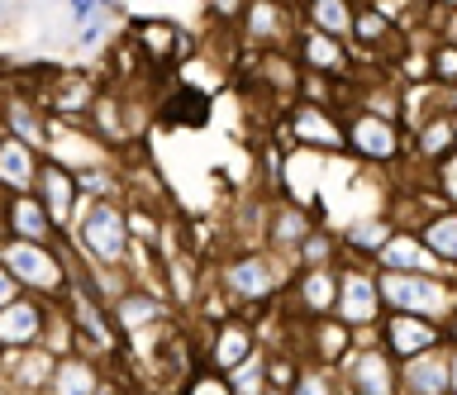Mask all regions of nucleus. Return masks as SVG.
Returning a JSON list of instances; mask_svg holds the SVG:
<instances>
[{
    "mask_svg": "<svg viewBox=\"0 0 457 395\" xmlns=\"http://www.w3.org/2000/svg\"><path fill=\"white\" fill-rule=\"evenodd\" d=\"M295 262L271 248H228L214 262V286L234 300L238 315H253L257 305H277L291 291Z\"/></svg>",
    "mask_w": 457,
    "mask_h": 395,
    "instance_id": "obj_1",
    "label": "nucleus"
},
{
    "mask_svg": "<svg viewBox=\"0 0 457 395\" xmlns=\"http://www.w3.org/2000/svg\"><path fill=\"white\" fill-rule=\"evenodd\" d=\"M67 238L81 248V258L91 267L129 272V258H134V229H129V205L124 201H86Z\"/></svg>",
    "mask_w": 457,
    "mask_h": 395,
    "instance_id": "obj_2",
    "label": "nucleus"
},
{
    "mask_svg": "<svg viewBox=\"0 0 457 395\" xmlns=\"http://www.w3.org/2000/svg\"><path fill=\"white\" fill-rule=\"evenodd\" d=\"M0 262L14 272V281L29 295H43V300H62L71 286V262L57 243H29V238H5L0 243Z\"/></svg>",
    "mask_w": 457,
    "mask_h": 395,
    "instance_id": "obj_3",
    "label": "nucleus"
},
{
    "mask_svg": "<svg viewBox=\"0 0 457 395\" xmlns=\"http://www.w3.org/2000/svg\"><path fill=\"white\" fill-rule=\"evenodd\" d=\"M343 124H348V158L353 162L391 172V167H400L410 158V134L400 119L357 105V110H343Z\"/></svg>",
    "mask_w": 457,
    "mask_h": 395,
    "instance_id": "obj_4",
    "label": "nucleus"
},
{
    "mask_svg": "<svg viewBox=\"0 0 457 395\" xmlns=\"http://www.w3.org/2000/svg\"><path fill=\"white\" fill-rule=\"evenodd\" d=\"M281 138L300 152H324V158H338L348 152V124H343V110L334 105H314V101H295L281 119Z\"/></svg>",
    "mask_w": 457,
    "mask_h": 395,
    "instance_id": "obj_5",
    "label": "nucleus"
},
{
    "mask_svg": "<svg viewBox=\"0 0 457 395\" xmlns=\"http://www.w3.org/2000/svg\"><path fill=\"white\" fill-rule=\"evenodd\" d=\"M334 315L348 324V329H377L381 324L386 300H381L377 262H362V258H343L338 262V309Z\"/></svg>",
    "mask_w": 457,
    "mask_h": 395,
    "instance_id": "obj_6",
    "label": "nucleus"
},
{
    "mask_svg": "<svg viewBox=\"0 0 457 395\" xmlns=\"http://www.w3.org/2000/svg\"><path fill=\"white\" fill-rule=\"evenodd\" d=\"M205 343H200V352H205V366H214V372H234V366H243L248 358H257L262 352V333H257V324L253 315H224V319H214L205 324Z\"/></svg>",
    "mask_w": 457,
    "mask_h": 395,
    "instance_id": "obj_7",
    "label": "nucleus"
},
{
    "mask_svg": "<svg viewBox=\"0 0 457 395\" xmlns=\"http://www.w3.org/2000/svg\"><path fill=\"white\" fill-rule=\"evenodd\" d=\"M300 5L291 0H253L248 15L238 24V44L253 48V53H267V48H291L295 34H300Z\"/></svg>",
    "mask_w": 457,
    "mask_h": 395,
    "instance_id": "obj_8",
    "label": "nucleus"
},
{
    "mask_svg": "<svg viewBox=\"0 0 457 395\" xmlns=\"http://www.w3.org/2000/svg\"><path fill=\"white\" fill-rule=\"evenodd\" d=\"M338 381L348 395H400V362L381 343H353L338 362Z\"/></svg>",
    "mask_w": 457,
    "mask_h": 395,
    "instance_id": "obj_9",
    "label": "nucleus"
},
{
    "mask_svg": "<svg viewBox=\"0 0 457 395\" xmlns=\"http://www.w3.org/2000/svg\"><path fill=\"white\" fill-rule=\"evenodd\" d=\"M381 348L391 352L395 362H410V358H424L434 348H448V329L438 319H424V315H405V309H386L381 324Z\"/></svg>",
    "mask_w": 457,
    "mask_h": 395,
    "instance_id": "obj_10",
    "label": "nucleus"
},
{
    "mask_svg": "<svg viewBox=\"0 0 457 395\" xmlns=\"http://www.w3.org/2000/svg\"><path fill=\"white\" fill-rule=\"evenodd\" d=\"M110 315H114V329L124 333V343L134 333H148L157 329V324H167L171 315H177V305L167 300V291L162 286H143V281H134V286H124L120 295L110 300Z\"/></svg>",
    "mask_w": 457,
    "mask_h": 395,
    "instance_id": "obj_11",
    "label": "nucleus"
},
{
    "mask_svg": "<svg viewBox=\"0 0 457 395\" xmlns=\"http://www.w3.org/2000/svg\"><path fill=\"white\" fill-rule=\"evenodd\" d=\"M0 129L34 144L38 152H48V138H53V115L43 105V95L24 91V86H0Z\"/></svg>",
    "mask_w": 457,
    "mask_h": 395,
    "instance_id": "obj_12",
    "label": "nucleus"
},
{
    "mask_svg": "<svg viewBox=\"0 0 457 395\" xmlns=\"http://www.w3.org/2000/svg\"><path fill=\"white\" fill-rule=\"evenodd\" d=\"M286 309L295 319H324L338 309V262L334 267H295L291 291H286Z\"/></svg>",
    "mask_w": 457,
    "mask_h": 395,
    "instance_id": "obj_13",
    "label": "nucleus"
},
{
    "mask_svg": "<svg viewBox=\"0 0 457 395\" xmlns=\"http://www.w3.org/2000/svg\"><path fill=\"white\" fill-rule=\"evenodd\" d=\"M124 34L138 44L143 62H148L153 72H167V67L186 62V53H195V44L186 38V29H181V24H171V20H157V15H153V20H134Z\"/></svg>",
    "mask_w": 457,
    "mask_h": 395,
    "instance_id": "obj_14",
    "label": "nucleus"
},
{
    "mask_svg": "<svg viewBox=\"0 0 457 395\" xmlns=\"http://www.w3.org/2000/svg\"><path fill=\"white\" fill-rule=\"evenodd\" d=\"M0 234L5 238H29V243H57L62 229L53 224L48 205L38 201V191H20V195H0Z\"/></svg>",
    "mask_w": 457,
    "mask_h": 395,
    "instance_id": "obj_15",
    "label": "nucleus"
},
{
    "mask_svg": "<svg viewBox=\"0 0 457 395\" xmlns=\"http://www.w3.org/2000/svg\"><path fill=\"white\" fill-rule=\"evenodd\" d=\"M291 53L300 58V67H305V72H324V77H338V81L357 72V53H353L348 38H334V34H324V29H310V24H300Z\"/></svg>",
    "mask_w": 457,
    "mask_h": 395,
    "instance_id": "obj_16",
    "label": "nucleus"
},
{
    "mask_svg": "<svg viewBox=\"0 0 457 395\" xmlns=\"http://www.w3.org/2000/svg\"><path fill=\"white\" fill-rule=\"evenodd\" d=\"M314 224H320V215H314L310 205L291 201V195H271L262 248H271V252H281V258H291V262H295V252H300V243L310 238Z\"/></svg>",
    "mask_w": 457,
    "mask_h": 395,
    "instance_id": "obj_17",
    "label": "nucleus"
},
{
    "mask_svg": "<svg viewBox=\"0 0 457 395\" xmlns=\"http://www.w3.org/2000/svg\"><path fill=\"white\" fill-rule=\"evenodd\" d=\"M34 191H38V201L48 205V215H53L57 229L71 234V224H77L81 205H86L77 172H71L67 162H57V158H43V167H38V186H34Z\"/></svg>",
    "mask_w": 457,
    "mask_h": 395,
    "instance_id": "obj_18",
    "label": "nucleus"
},
{
    "mask_svg": "<svg viewBox=\"0 0 457 395\" xmlns=\"http://www.w3.org/2000/svg\"><path fill=\"white\" fill-rule=\"evenodd\" d=\"M100 91H105V86H100L91 72H81V67H62V77L43 91V105H48L53 119L86 124V119H91V110H96V101H100Z\"/></svg>",
    "mask_w": 457,
    "mask_h": 395,
    "instance_id": "obj_19",
    "label": "nucleus"
},
{
    "mask_svg": "<svg viewBox=\"0 0 457 395\" xmlns=\"http://www.w3.org/2000/svg\"><path fill=\"white\" fill-rule=\"evenodd\" d=\"M295 343H300V352H305V362L338 366V362L353 352V343H357V329H348V324H343L338 315H324V319H300Z\"/></svg>",
    "mask_w": 457,
    "mask_h": 395,
    "instance_id": "obj_20",
    "label": "nucleus"
},
{
    "mask_svg": "<svg viewBox=\"0 0 457 395\" xmlns=\"http://www.w3.org/2000/svg\"><path fill=\"white\" fill-rule=\"evenodd\" d=\"M48 309L53 300H43V295H20V300H10L0 309V352H14V348H34L43 343V329H48Z\"/></svg>",
    "mask_w": 457,
    "mask_h": 395,
    "instance_id": "obj_21",
    "label": "nucleus"
},
{
    "mask_svg": "<svg viewBox=\"0 0 457 395\" xmlns=\"http://www.w3.org/2000/svg\"><path fill=\"white\" fill-rule=\"evenodd\" d=\"M381 272H434V276H457V267H448L434 248L420 238V229H395L391 243L377 252Z\"/></svg>",
    "mask_w": 457,
    "mask_h": 395,
    "instance_id": "obj_22",
    "label": "nucleus"
},
{
    "mask_svg": "<svg viewBox=\"0 0 457 395\" xmlns=\"http://www.w3.org/2000/svg\"><path fill=\"white\" fill-rule=\"evenodd\" d=\"M43 158H48V152H38L34 144H24V138H14V134H0V191H10V195L34 191Z\"/></svg>",
    "mask_w": 457,
    "mask_h": 395,
    "instance_id": "obj_23",
    "label": "nucleus"
},
{
    "mask_svg": "<svg viewBox=\"0 0 457 395\" xmlns=\"http://www.w3.org/2000/svg\"><path fill=\"white\" fill-rule=\"evenodd\" d=\"M457 148V119L448 115V110H438L434 119H424L420 129L410 134V167H424V172H434V167L448 158V152Z\"/></svg>",
    "mask_w": 457,
    "mask_h": 395,
    "instance_id": "obj_24",
    "label": "nucleus"
},
{
    "mask_svg": "<svg viewBox=\"0 0 457 395\" xmlns=\"http://www.w3.org/2000/svg\"><path fill=\"white\" fill-rule=\"evenodd\" d=\"M110 381V366L91 358V352H67L62 362H57V372H53V386L48 395H100V386Z\"/></svg>",
    "mask_w": 457,
    "mask_h": 395,
    "instance_id": "obj_25",
    "label": "nucleus"
},
{
    "mask_svg": "<svg viewBox=\"0 0 457 395\" xmlns=\"http://www.w3.org/2000/svg\"><path fill=\"white\" fill-rule=\"evenodd\" d=\"M157 124L167 129H205L210 124V91H195L177 81L167 95H157Z\"/></svg>",
    "mask_w": 457,
    "mask_h": 395,
    "instance_id": "obj_26",
    "label": "nucleus"
},
{
    "mask_svg": "<svg viewBox=\"0 0 457 395\" xmlns=\"http://www.w3.org/2000/svg\"><path fill=\"white\" fill-rule=\"evenodd\" d=\"M400 229V224L391 215H367V219H353L343 224V258H362V262H377V252L391 243V234Z\"/></svg>",
    "mask_w": 457,
    "mask_h": 395,
    "instance_id": "obj_27",
    "label": "nucleus"
},
{
    "mask_svg": "<svg viewBox=\"0 0 457 395\" xmlns=\"http://www.w3.org/2000/svg\"><path fill=\"white\" fill-rule=\"evenodd\" d=\"M357 5H362V0H305V5H300V20H305L310 29L348 38L353 34V20H357Z\"/></svg>",
    "mask_w": 457,
    "mask_h": 395,
    "instance_id": "obj_28",
    "label": "nucleus"
},
{
    "mask_svg": "<svg viewBox=\"0 0 457 395\" xmlns=\"http://www.w3.org/2000/svg\"><path fill=\"white\" fill-rule=\"evenodd\" d=\"M77 181H81L86 201H129V177H124V167H114V158L96 162V167H81Z\"/></svg>",
    "mask_w": 457,
    "mask_h": 395,
    "instance_id": "obj_29",
    "label": "nucleus"
},
{
    "mask_svg": "<svg viewBox=\"0 0 457 395\" xmlns=\"http://www.w3.org/2000/svg\"><path fill=\"white\" fill-rule=\"evenodd\" d=\"M334 262H343V234L328 229V224L320 219V224L310 229V238L300 243L295 267H334Z\"/></svg>",
    "mask_w": 457,
    "mask_h": 395,
    "instance_id": "obj_30",
    "label": "nucleus"
},
{
    "mask_svg": "<svg viewBox=\"0 0 457 395\" xmlns=\"http://www.w3.org/2000/svg\"><path fill=\"white\" fill-rule=\"evenodd\" d=\"M420 238L438 252L448 267H457V205H443L438 215H428L420 224Z\"/></svg>",
    "mask_w": 457,
    "mask_h": 395,
    "instance_id": "obj_31",
    "label": "nucleus"
},
{
    "mask_svg": "<svg viewBox=\"0 0 457 395\" xmlns=\"http://www.w3.org/2000/svg\"><path fill=\"white\" fill-rule=\"evenodd\" d=\"M114 20H120V10H100V15H91L86 24H77V53H110V38H114Z\"/></svg>",
    "mask_w": 457,
    "mask_h": 395,
    "instance_id": "obj_32",
    "label": "nucleus"
},
{
    "mask_svg": "<svg viewBox=\"0 0 457 395\" xmlns=\"http://www.w3.org/2000/svg\"><path fill=\"white\" fill-rule=\"evenodd\" d=\"M291 395H343V381H338V366H324V362H305L295 376Z\"/></svg>",
    "mask_w": 457,
    "mask_h": 395,
    "instance_id": "obj_33",
    "label": "nucleus"
},
{
    "mask_svg": "<svg viewBox=\"0 0 457 395\" xmlns=\"http://www.w3.org/2000/svg\"><path fill=\"white\" fill-rule=\"evenodd\" d=\"M428 81L434 86H457V44L453 38H438L428 48Z\"/></svg>",
    "mask_w": 457,
    "mask_h": 395,
    "instance_id": "obj_34",
    "label": "nucleus"
},
{
    "mask_svg": "<svg viewBox=\"0 0 457 395\" xmlns=\"http://www.w3.org/2000/svg\"><path fill=\"white\" fill-rule=\"evenodd\" d=\"M228 381H234V391L238 395H262L271 381H267V348L257 352V358H248L243 366H234V372H228Z\"/></svg>",
    "mask_w": 457,
    "mask_h": 395,
    "instance_id": "obj_35",
    "label": "nucleus"
},
{
    "mask_svg": "<svg viewBox=\"0 0 457 395\" xmlns=\"http://www.w3.org/2000/svg\"><path fill=\"white\" fill-rule=\"evenodd\" d=\"M177 395H238V391H234V381H228L224 372H214V366H195L191 381H186Z\"/></svg>",
    "mask_w": 457,
    "mask_h": 395,
    "instance_id": "obj_36",
    "label": "nucleus"
},
{
    "mask_svg": "<svg viewBox=\"0 0 457 395\" xmlns=\"http://www.w3.org/2000/svg\"><path fill=\"white\" fill-rule=\"evenodd\" d=\"M253 0H205V20L214 29H238L243 15H248Z\"/></svg>",
    "mask_w": 457,
    "mask_h": 395,
    "instance_id": "obj_37",
    "label": "nucleus"
},
{
    "mask_svg": "<svg viewBox=\"0 0 457 395\" xmlns=\"http://www.w3.org/2000/svg\"><path fill=\"white\" fill-rule=\"evenodd\" d=\"M434 186H438V195H443L448 205H457V148L434 167Z\"/></svg>",
    "mask_w": 457,
    "mask_h": 395,
    "instance_id": "obj_38",
    "label": "nucleus"
},
{
    "mask_svg": "<svg viewBox=\"0 0 457 395\" xmlns=\"http://www.w3.org/2000/svg\"><path fill=\"white\" fill-rule=\"evenodd\" d=\"M62 5H67V20H71V29H77V24H86L91 15H100V10H105L100 0H62Z\"/></svg>",
    "mask_w": 457,
    "mask_h": 395,
    "instance_id": "obj_39",
    "label": "nucleus"
},
{
    "mask_svg": "<svg viewBox=\"0 0 457 395\" xmlns=\"http://www.w3.org/2000/svg\"><path fill=\"white\" fill-rule=\"evenodd\" d=\"M20 295H24V286L14 281V272H10V267L0 262V309H5L10 300H20Z\"/></svg>",
    "mask_w": 457,
    "mask_h": 395,
    "instance_id": "obj_40",
    "label": "nucleus"
},
{
    "mask_svg": "<svg viewBox=\"0 0 457 395\" xmlns=\"http://www.w3.org/2000/svg\"><path fill=\"white\" fill-rule=\"evenodd\" d=\"M120 381H124V395H162V391H153L143 376H120Z\"/></svg>",
    "mask_w": 457,
    "mask_h": 395,
    "instance_id": "obj_41",
    "label": "nucleus"
},
{
    "mask_svg": "<svg viewBox=\"0 0 457 395\" xmlns=\"http://www.w3.org/2000/svg\"><path fill=\"white\" fill-rule=\"evenodd\" d=\"M443 38H453V44H457V10H448V20H443Z\"/></svg>",
    "mask_w": 457,
    "mask_h": 395,
    "instance_id": "obj_42",
    "label": "nucleus"
},
{
    "mask_svg": "<svg viewBox=\"0 0 457 395\" xmlns=\"http://www.w3.org/2000/svg\"><path fill=\"white\" fill-rule=\"evenodd\" d=\"M100 395H124V381H120V376H110L105 386H100Z\"/></svg>",
    "mask_w": 457,
    "mask_h": 395,
    "instance_id": "obj_43",
    "label": "nucleus"
},
{
    "mask_svg": "<svg viewBox=\"0 0 457 395\" xmlns=\"http://www.w3.org/2000/svg\"><path fill=\"white\" fill-rule=\"evenodd\" d=\"M100 5H105V10H124V0H100Z\"/></svg>",
    "mask_w": 457,
    "mask_h": 395,
    "instance_id": "obj_44",
    "label": "nucleus"
},
{
    "mask_svg": "<svg viewBox=\"0 0 457 395\" xmlns=\"http://www.w3.org/2000/svg\"><path fill=\"white\" fill-rule=\"evenodd\" d=\"M262 395H291V391H286V386H267Z\"/></svg>",
    "mask_w": 457,
    "mask_h": 395,
    "instance_id": "obj_45",
    "label": "nucleus"
},
{
    "mask_svg": "<svg viewBox=\"0 0 457 395\" xmlns=\"http://www.w3.org/2000/svg\"><path fill=\"white\" fill-rule=\"evenodd\" d=\"M291 5H305V0H291Z\"/></svg>",
    "mask_w": 457,
    "mask_h": 395,
    "instance_id": "obj_46",
    "label": "nucleus"
},
{
    "mask_svg": "<svg viewBox=\"0 0 457 395\" xmlns=\"http://www.w3.org/2000/svg\"><path fill=\"white\" fill-rule=\"evenodd\" d=\"M0 243H5V238H0Z\"/></svg>",
    "mask_w": 457,
    "mask_h": 395,
    "instance_id": "obj_47",
    "label": "nucleus"
},
{
    "mask_svg": "<svg viewBox=\"0 0 457 395\" xmlns=\"http://www.w3.org/2000/svg\"><path fill=\"white\" fill-rule=\"evenodd\" d=\"M343 395H348V391H343Z\"/></svg>",
    "mask_w": 457,
    "mask_h": 395,
    "instance_id": "obj_48",
    "label": "nucleus"
}]
</instances>
